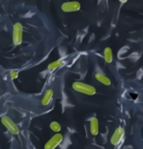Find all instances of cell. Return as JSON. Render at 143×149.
I'll list each match as a JSON object with an SVG mask.
<instances>
[{"mask_svg": "<svg viewBox=\"0 0 143 149\" xmlns=\"http://www.w3.org/2000/svg\"><path fill=\"white\" fill-rule=\"evenodd\" d=\"M23 32L24 27L21 22H16L13 26V43L16 46L22 44L23 42Z\"/></svg>", "mask_w": 143, "mask_h": 149, "instance_id": "obj_2", "label": "cell"}, {"mask_svg": "<svg viewBox=\"0 0 143 149\" xmlns=\"http://www.w3.org/2000/svg\"><path fill=\"white\" fill-rule=\"evenodd\" d=\"M124 136H125V129L123 127H118L111 136V139H110L111 144L115 145V146L118 145L120 141H122Z\"/></svg>", "mask_w": 143, "mask_h": 149, "instance_id": "obj_6", "label": "cell"}, {"mask_svg": "<svg viewBox=\"0 0 143 149\" xmlns=\"http://www.w3.org/2000/svg\"><path fill=\"white\" fill-rule=\"evenodd\" d=\"M89 128H90V133L92 136H97L99 133V122L96 117L91 118L89 121Z\"/></svg>", "mask_w": 143, "mask_h": 149, "instance_id": "obj_7", "label": "cell"}, {"mask_svg": "<svg viewBox=\"0 0 143 149\" xmlns=\"http://www.w3.org/2000/svg\"><path fill=\"white\" fill-rule=\"evenodd\" d=\"M0 121H1V123L3 124L4 127L6 128L7 130L9 131L12 134H15V136H16V134H19L20 130H19V128H18V126H17L16 124L13 122V120L11 119L9 116H7V115H4V116L1 117Z\"/></svg>", "mask_w": 143, "mask_h": 149, "instance_id": "obj_3", "label": "cell"}, {"mask_svg": "<svg viewBox=\"0 0 143 149\" xmlns=\"http://www.w3.org/2000/svg\"><path fill=\"white\" fill-rule=\"evenodd\" d=\"M73 90H75V92L80 93V94H85L87 95H94L96 94V89L93 86L88 85L86 83L80 82V81H75L72 84Z\"/></svg>", "mask_w": 143, "mask_h": 149, "instance_id": "obj_1", "label": "cell"}, {"mask_svg": "<svg viewBox=\"0 0 143 149\" xmlns=\"http://www.w3.org/2000/svg\"><path fill=\"white\" fill-rule=\"evenodd\" d=\"M63 64H64V61L62 60H57V61H54L51 63H49L47 68H48L49 71H54V70H56L57 68H60Z\"/></svg>", "mask_w": 143, "mask_h": 149, "instance_id": "obj_11", "label": "cell"}, {"mask_svg": "<svg viewBox=\"0 0 143 149\" xmlns=\"http://www.w3.org/2000/svg\"><path fill=\"white\" fill-rule=\"evenodd\" d=\"M63 134H54L48 141L44 145V149H55L57 146L63 141Z\"/></svg>", "mask_w": 143, "mask_h": 149, "instance_id": "obj_4", "label": "cell"}, {"mask_svg": "<svg viewBox=\"0 0 143 149\" xmlns=\"http://www.w3.org/2000/svg\"><path fill=\"white\" fill-rule=\"evenodd\" d=\"M95 78H96L97 81H99L100 83H102L103 85H105V86L111 85V80L109 79L105 74H103V73H101V72L95 73Z\"/></svg>", "mask_w": 143, "mask_h": 149, "instance_id": "obj_9", "label": "cell"}, {"mask_svg": "<svg viewBox=\"0 0 143 149\" xmlns=\"http://www.w3.org/2000/svg\"><path fill=\"white\" fill-rule=\"evenodd\" d=\"M19 77V72L16 71V70H13V71L10 72V78L11 79H17Z\"/></svg>", "mask_w": 143, "mask_h": 149, "instance_id": "obj_13", "label": "cell"}, {"mask_svg": "<svg viewBox=\"0 0 143 149\" xmlns=\"http://www.w3.org/2000/svg\"><path fill=\"white\" fill-rule=\"evenodd\" d=\"M53 95H54V92H53L52 89H48L47 91L45 92V94L43 95L42 98H41V104L43 106H47L51 102L52 100V97H53Z\"/></svg>", "mask_w": 143, "mask_h": 149, "instance_id": "obj_8", "label": "cell"}, {"mask_svg": "<svg viewBox=\"0 0 143 149\" xmlns=\"http://www.w3.org/2000/svg\"><path fill=\"white\" fill-rule=\"evenodd\" d=\"M61 9L63 12L66 13L77 12V11L80 10V3L77 1H68L61 5Z\"/></svg>", "mask_w": 143, "mask_h": 149, "instance_id": "obj_5", "label": "cell"}, {"mask_svg": "<svg viewBox=\"0 0 143 149\" xmlns=\"http://www.w3.org/2000/svg\"><path fill=\"white\" fill-rule=\"evenodd\" d=\"M103 57L107 63H111L113 61V51L110 47H106L103 52Z\"/></svg>", "mask_w": 143, "mask_h": 149, "instance_id": "obj_10", "label": "cell"}, {"mask_svg": "<svg viewBox=\"0 0 143 149\" xmlns=\"http://www.w3.org/2000/svg\"><path fill=\"white\" fill-rule=\"evenodd\" d=\"M119 1H120V3H122V4H125V2H128V0H119Z\"/></svg>", "mask_w": 143, "mask_h": 149, "instance_id": "obj_14", "label": "cell"}, {"mask_svg": "<svg viewBox=\"0 0 143 149\" xmlns=\"http://www.w3.org/2000/svg\"><path fill=\"white\" fill-rule=\"evenodd\" d=\"M50 129H51V130L54 132V133L58 134L59 132L61 131L62 127H61V125L57 122V121H52V122L50 123Z\"/></svg>", "mask_w": 143, "mask_h": 149, "instance_id": "obj_12", "label": "cell"}]
</instances>
